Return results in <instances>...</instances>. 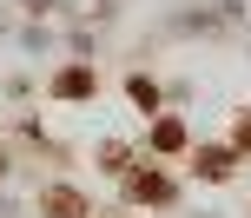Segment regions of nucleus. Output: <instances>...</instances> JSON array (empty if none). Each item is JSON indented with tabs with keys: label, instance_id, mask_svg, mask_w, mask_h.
<instances>
[{
	"label": "nucleus",
	"instance_id": "1",
	"mask_svg": "<svg viewBox=\"0 0 251 218\" xmlns=\"http://www.w3.org/2000/svg\"><path fill=\"white\" fill-rule=\"evenodd\" d=\"M119 192H126V205H178V179L165 166H152V159H139V166L126 172Z\"/></svg>",
	"mask_w": 251,
	"mask_h": 218
},
{
	"label": "nucleus",
	"instance_id": "2",
	"mask_svg": "<svg viewBox=\"0 0 251 218\" xmlns=\"http://www.w3.org/2000/svg\"><path fill=\"white\" fill-rule=\"evenodd\" d=\"M178 152H192L185 119H178V113H159V119H152V132H146V159H178Z\"/></svg>",
	"mask_w": 251,
	"mask_h": 218
},
{
	"label": "nucleus",
	"instance_id": "3",
	"mask_svg": "<svg viewBox=\"0 0 251 218\" xmlns=\"http://www.w3.org/2000/svg\"><path fill=\"white\" fill-rule=\"evenodd\" d=\"M47 93H53V99H93V93H100V66H93V60H73V66H60Z\"/></svg>",
	"mask_w": 251,
	"mask_h": 218
},
{
	"label": "nucleus",
	"instance_id": "4",
	"mask_svg": "<svg viewBox=\"0 0 251 218\" xmlns=\"http://www.w3.org/2000/svg\"><path fill=\"white\" fill-rule=\"evenodd\" d=\"M238 166H245V159L231 152V139H225V145H192V172H199L205 185H225Z\"/></svg>",
	"mask_w": 251,
	"mask_h": 218
},
{
	"label": "nucleus",
	"instance_id": "5",
	"mask_svg": "<svg viewBox=\"0 0 251 218\" xmlns=\"http://www.w3.org/2000/svg\"><path fill=\"white\" fill-rule=\"evenodd\" d=\"M40 218H93V198L79 185H47L40 192Z\"/></svg>",
	"mask_w": 251,
	"mask_h": 218
},
{
	"label": "nucleus",
	"instance_id": "6",
	"mask_svg": "<svg viewBox=\"0 0 251 218\" xmlns=\"http://www.w3.org/2000/svg\"><path fill=\"white\" fill-rule=\"evenodd\" d=\"M126 93H132V106H139V113H159V99H165V93H159V79H146V73H132V79H126Z\"/></svg>",
	"mask_w": 251,
	"mask_h": 218
},
{
	"label": "nucleus",
	"instance_id": "7",
	"mask_svg": "<svg viewBox=\"0 0 251 218\" xmlns=\"http://www.w3.org/2000/svg\"><path fill=\"white\" fill-rule=\"evenodd\" d=\"M231 152L251 159V106H238V119H231Z\"/></svg>",
	"mask_w": 251,
	"mask_h": 218
},
{
	"label": "nucleus",
	"instance_id": "8",
	"mask_svg": "<svg viewBox=\"0 0 251 218\" xmlns=\"http://www.w3.org/2000/svg\"><path fill=\"white\" fill-rule=\"evenodd\" d=\"M100 159H106V172H119V179H126V172H132V166H126V159H132V152H126L119 139H113V145H100Z\"/></svg>",
	"mask_w": 251,
	"mask_h": 218
},
{
	"label": "nucleus",
	"instance_id": "9",
	"mask_svg": "<svg viewBox=\"0 0 251 218\" xmlns=\"http://www.w3.org/2000/svg\"><path fill=\"white\" fill-rule=\"evenodd\" d=\"M7 172H13V152H7V145H0V179H7Z\"/></svg>",
	"mask_w": 251,
	"mask_h": 218
}]
</instances>
